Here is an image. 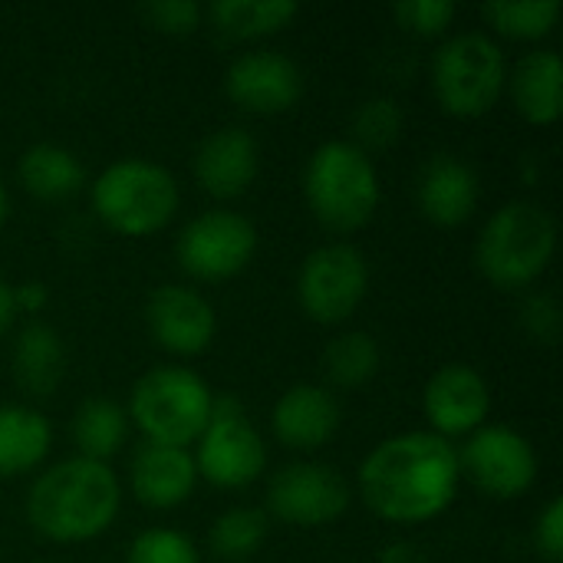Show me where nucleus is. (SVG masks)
Listing matches in <instances>:
<instances>
[{
	"instance_id": "nucleus-1",
	"label": "nucleus",
	"mask_w": 563,
	"mask_h": 563,
	"mask_svg": "<svg viewBox=\"0 0 563 563\" xmlns=\"http://www.w3.org/2000/svg\"><path fill=\"white\" fill-rule=\"evenodd\" d=\"M459 449L435 432H399L360 465V498L389 525H426L459 495Z\"/></svg>"
},
{
	"instance_id": "nucleus-2",
	"label": "nucleus",
	"mask_w": 563,
	"mask_h": 563,
	"mask_svg": "<svg viewBox=\"0 0 563 563\" xmlns=\"http://www.w3.org/2000/svg\"><path fill=\"white\" fill-rule=\"evenodd\" d=\"M119 511L122 485L115 472L79 455L49 465L26 492V521L53 544L96 541L115 525Z\"/></svg>"
},
{
	"instance_id": "nucleus-3",
	"label": "nucleus",
	"mask_w": 563,
	"mask_h": 563,
	"mask_svg": "<svg viewBox=\"0 0 563 563\" xmlns=\"http://www.w3.org/2000/svg\"><path fill=\"white\" fill-rule=\"evenodd\" d=\"M303 195L313 218L333 234H353L379 208L383 188L373 158L346 139L313 148L303 172Z\"/></svg>"
},
{
	"instance_id": "nucleus-4",
	"label": "nucleus",
	"mask_w": 563,
	"mask_h": 563,
	"mask_svg": "<svg viewBox=\"0 0 563 563\" xmlns=\"http://www.w3.org/2000/svg\"><path fill=\"white\" fill-rule=\"evenodd\" d=\"M96 218L122 238H148L178 214L181 191L175 175L152 158H119L89 188Z\"/></svg>"
},
{
	"instance_id": "nucleus-5",
	"label": "nucleus",
	"mask_w": 563,
	"mask_h": 563,
	"mask_svg": "<svg viewBox=\"0 0 563 563\" xmlns=\"http://www.w3.org/2000/svg\"><path fill=\"white\" fill-rule=\"evenodd\" d=\"M554 247V218L534 201H508L485 221L475 244V264L495 287L521 290L548 271Z\"/></svg>"
},
{
	"instance_id": "nucleus-6",
	"label": "nucleus",
	"mask_w": 563,
	"mask_h": 563,
	"mask_svg": "<svg viewBox=\"0 0 563 563\" xmlns=\"http://www.w3.org/2000/svg\"><path fill=\"white\" fill-rule=\"evenodd\" d=\"M214 393L188 366H155L142 373L129 393V426L145 442L191 449L211 419Z\"/></svg>"
},
{
	"instance_id": "nucleus-7",
	"label": "nucleus",
	"mask_w": 563,
	"mask_h": 563,
	"mask_svg": "<svg viewBox=\"0 0 563 563\" xmlns=\"http://www.w3.org/2000/svg\"><path fill=\"white\" fill-rule=\"evenodd\" d=\"M508 86L505 49L482 30L449 36L432 56V92L442 112L478 119L495 109Z\"/></svg>"
},
{
	"instance_id": "nucleus-8",
	"label": "nucleus",
	"mask_w": 563,
	"mask_h": 563,
	"mask_svg": "<svg viewBox=\"0 0 563 563\" xmlns=\"http://www.w3.org/2000/svg\"><path fill=\"white\" fill-rule=\"evenodd\" d=\"M195 445L198 478L221 492L247 488L267 468V445L238 396H214L211 419Z\"/></svg>"
},
{
	"instance_id": "nucleus-9",
	"label": "nucleus",
	"mask_w": 563,
	"mask_h": 563,
	"mask_svg": "<svg viewBox=\"0 0 563 563\" xmlns=\"http://www.w3.org/2000/svg\"><path fill=\"white\" fill-rule=\"evenodd\" d=\"M369 290V264L360 247L346 241L323 244L307 254L297 274L300 310L320 327L346 323Z\"/></svg>"
},
{
	"instance_id": "nucleus-10",
	"label": "nucleus",
	"mask_w": 563,
	"mask_h": 563,
	"mask_svg": "<svg viewBox=\"0 0 563 563\" xmlns=\"http://www.w3.org/2000/svg\"><path fill=\"white\" fill-rule=\"evenodd\" d=\"M257 251V228L238 211L211 208L191 218L175 244L178 264L195 280H231L238 277Z\"/></svg>"
},
{
	"instance_id": "nucleus-11",
	"label": "nucleus",
	"mask_w": 563,
	"mask_h": 563,
	"mask_svg": "<svg viewBox=\"0 0 563 563\" xmlns=\"http://www.w3.org/2000/svg\"><path fill=\"white\" fill-rule=\"evenodd\" d=\"M459 468L482 495L511 501L538 482V452L511 426H482L459 449Z\"/></svg>"
},
{
	"instance_id": "nucleus-12",
	"label": "nucleus",
	"mask_w": 563,
	"mask_h": 563,
	"mask_svg": "<svg viewBox=\"0 0 563 563\" xmlns=\"http://www.w3.org/2000/svg\"><path fill=\"white\" fill-rule=\"evenodd\" d=\"M350 482L323 462H294L274 472L267 485V508L277 521L297 528H323L346 515Z\"/></svg>"
},
{
	"instance_id": "nucleus-13",
	"label": "nucleus",
	"mask_w": 563,
	"mask_h": 563,
	"mask_svg": "<svg viewBox=\"0 0 563 563\" xmlns=\"http://www.w3.org/2000/svg\"><path fill=\"white\" fill-rule=\"evenodd\" d=\"M422 412L432 426L429 432L442 439H468L482 426H488L492 412V386L468 363L439 366L422 389Z\"/></svg>"
},
{
	"instance_id": "nucleus-14",
	"label": "nucleus",
	"mask_w": 563,
	"mask_h": 563,
	"mask_svg": "<svg viewBox=\"0 0 563 563\" xmlns=\"http://www.w3.org/2000/svg\"><path fill=\"white\" fill-rule=\"evenodd\" d=\"M152 340L175 356H201L218 336V313L195 287L162 284L145 300Z\"/></svg>"
},
{
	"instance_id": "nucleus-15",
	"label": "nucleus",
	"mask_w": 563,
	"mask_h": 563,
	"mask_svg": "<svg viewBox=\"0 0 563 563\" xmlns=\"http://www.w3.org/2000/svg\"><path fill=\"white\" fill-rule=\"evenodd\" d=\"M224 89L231 102L241 106L244 112L277 115L287 112L303 96V73L287 53L247 49L228 66Z\"/></svg>"
},
{
	"instance_id": "nucleus-16",
	"label": "nucleus",
	"mask_w": 563,
	"mask_h": 563,
	"mask_svg": "<svg viewBox=\"0 0 563 563\" xmlns=\"http://www.w3.org/2000/svg\"><path fill=\"white\" fill-rule=\"evenodd\" d=\"M261 168V148L257 139L241 129V125H228L211 132L208 139H201L195 158H191V172L198 178V185L221 201L241 198Z\"/></svg>"
},
{
	"instance_id": "nucleus-17",
	"label": "nucleus",
	"mask_w": 563,
	"mask_h": 563,
	"mask_svg": "<svg viewBox=\"0 0 563 563\" xmlns=\"http://www.w3.org/2000/svg\"><path fill=\"white\" fill-rule=\"evenodd\" d=\"M340 402L327 386L297 383L290 386L271 412V426L280 445L294 452H317L323 449L340 429Z\"/></svg>"
},
{
	"instance_id": "nucleus-18",
	"label": "nucleus",
	"mask_w": 563,
	"mask_h": 563,
	"mask_svg": "<svg viewBox=\"0 0 563 563\" xmlns=\"http://www.w3.org/2000/svg\"><path fill=\"white\" fill-rule=\"evenodd\" d=\"M129 485L145 508L155 511L181 508L198 485L195 455L188 449L142 442L129 462Z\"/></svg>"
},
{
	"instance_id": "nucleus-19",
	"label": "nucleus",
	"mask_w": 563,
	"mask_h": 563,
	"mask_svg": "<svg viewBox=\"0 0 563 563\" xmlns=\"http://www.w3.org/2000/svg\"><path fill=\"white\" fill-rule=\"evenodd\" d=\"M422 218L439 228H459L478 208V175L455 155H435L422 165L416 181Z\"/></svg>"
},
{
	"instance_id": "nucleus-20",
	"label": "nucleus",
	"mask_w": 563,
	"mask_h": 563,
	"mask_svg": "<svg viewBox=\"0 0 563 563\" xmlns=\"http://www.w3.org/2000/svg\"><path fill=\"white\" fill-rule=\"evenodd\" d=\"M511 99L531 125H554L563 112V63L558 49H531L511 69Z\"/></svg>"
},
{
	"instance_id": "nucleus-21",
	"label": "nucleus",
	"mask_w": 563,
	"mask_h": 563,
	"mask_svg": "<svg viewBox=\"0 0 563 563\" xmlns=\"http://www.w3.org/2000/svg\"><path fill=\"white\" fill-rule=\"evenodd\" d=\"M13 376H16V386L23 393L40 396V399L53 396L66 376L63 336L40 320L26 323L13 343Z\"/></svg>"
},
{
	"instance_id": "nucleus-22",
	"label": "nucleus",
	"mask_w": 563,
	"mask_h": 563,
	"mask_svg": "<svg viewBox=\"0 0 563 563\" xmlns=\"http://www.w3.org/2000/svg\"><path fill=\"white\" fill-rule=\"evenodd\" d=\"M53 449V426L30 406H0V478L33 472Z\"/></svg>"
},
{
	"instance_id": "nucleus-23",
	"label": "nucleus",
	"mask_w": 563,
	"mask_h": 563,
	"mask_svg": "<svg viewBox=\"0 0 563 563\" xmlns=\"http://www.w3.org/2000/svg\"><path fill=\"white\" fill-rule=\"evenodd\" d=\"M20 185L40 201H66L86 185V168L76 152L56 142H36L20 155Z\"/></svg>"
},
{
	"instance_id": "nucleus-24",
	"label": "nucleus",
	"mask_w": 563,
	"mask_h": 563,
	"mask_svg": "<svg viewBox=\"0 0 563 563\" xmlns=\"http://www.w3.org/2000/svg\"><path fill=\"white\" fill-rule=\"evenodd\" d=\"M129 439V416L112 399H86L73 416V445L79 459L102 462L115 459Z\"/></svg>"
},
{
	"instance_id": "nucleus-25",
	"label": "nucleus",
	"mask_w": 563,
	"mask_h": 563,
	"mask_svg": "<svg viewBox=\"0 0 563 563\" xmlns=\"http://www.w3.org/2000/svg\"><path fill=\"white\" fill-rule=\"evenodd\" d=\"M300 7L294 0H214L208 7L211 23L218 33L231 40H261L284 30Z\"/></svg>"
},
{
	"instance_id": "nucleus-26",
	"label": "nucleus",
	"mask_w": 563,
	"mask_h": 563,
	"mask_svg": "<svg viewBox=\"0 0 563 563\" xmlns=\"http://www.w3.org/2000/svg\"><path fill=\"white\" fill-rule=\"evenodd\" d=\"M323 363V376L340 386V389H360L366 386L376 373H379V363H383V353H379V343L373 333L366 330H346L340 336H333L320 356Z\"/></svg>"
},
{
	"instance_id": "nucleus-27",
	"label": "nucleus",
	"mask_w": 563,
	"mask_h": 563,
	"mask_svg": "<svg viewBox=\"0 0 563 563\" xmlns=\"http://www.w3.org/2000/svg\"><path fill=\"white\" fill-rule=\"evenodd\" d=\"M271 531V518L261 508H228L224 515L214 518L208 531V548L214 558L228 563L251 561Z\"/></svg>"
},
{
	"instance_id": "nucleus-28",
	"label": "nucleus",
	"mask_w": 563,
	"mask_h": 563,
	"mask_svg": "<svg viewBox=\"0 0 563 563\" xmlns=\"http://www.w3.org/2000/svg\"><path fill=\"white\" fill-rule=\"evenodd\" d=\"M482 16L501 36L544 40L561 20V3L558 0H492L482 7Z\"/></svg>"
},
{
	"instance_id": "nucleus-29",
	"label": "nucleus",
	"mask_w": 563,
	"mask_h": 563,
	"mask_svg": "<svg viewBox=\"0 0 563 563\" xmlns=\"http://www.w3.org/2000/svg\"><path fill=\"white\" fill-rule=\"evenodd\" d=\"M353 132H356V148H363L369 155V148H389L399 132H402V109L396 99L389 96H376V99H366L356 115H353Z\"/></svg>"
},
{
	"instance_id": "nucleus-30",
	"label": "nucleus",
	"mask_w": 563,
	"mask_h": 563,
	"mask_svg": "<svg viewBox=\"0 0 563 563\" xmlns=\"http://www.w3.org/2000/svg\"><path fill=\"white\" fill-rule=\"evenodd\" d=\"M125 563H201L198 548L175 528H148L132 538Z\"/></svg>"
},
{
	"instance_id": "nucleus-31",
	"label": "nucleus",
	"mask_w": 563,
	"mask_h": 563,
	"mask_svg": "<svg viewBox=\"0 0 563 563\" xmlns=\"http://www.w3.org/2000/svg\"><path fill=\"white\" fill-rule=\"evenodd\" d=\"M459 7L452 0H402L393 7L396 23L416 36H439L452 26Z\"/></svg>"
},
{
	"instance_id": "nucleus-32",
	"label": "nucleus",
	"mask_w": 563,
	"mask_h": 563,
	"mask_svg": "<svg viewBox=\"0 0 563 563\" xmlns=\"http://www.w3.org/2000/svg\"><path fill=\"white\" fill-rule=\"evenodd\" d=\"M139 13L158 30V33H172V36H181V33H191L201 20V7L191 3V0H155V3H145L139 7Z\"/></svg>"
},
{
	"instance_id": "nucleus-33",
	"label": "nucleus",
	"mask_w": 563,
	"mask_h": 563,
	"mask_svg": "<svg viewBox=\"0 0 563 563\" xmlns=\"http://www.w3.org/2000/svg\"><path fill=\"white\" fill-rule=\"evenodd\" d=\"M534 548L548 563H563V498H551L538 515Z\"/></svg>"
},
{
	"instance_id": "nucleus-34",
	"label": "nucleus",
	"mask_w": 563,
	"mask_h": 563,
	"mask_svg": "<svg viewBox=\"0 0 563 563\" xmlns=\"http://www.w3.org/2000/svg\"><path fill=\"white\" fill-rule=\"evenodd\" d=\"M521 317H525V327H528V333H531L534 340H541V343H554V340H558L561 310H558V303H554L551 297H544V294L531 297V300L525 303Z\"/></svg>"
},
{
	"instance_id": "nucleus-35",
	"label": "nucleus",
	"mask_w": 563,
	"mask_h": 563,
	"mask_svg": "<svg viewBox=\"0 0 563 563\" xmlns=\"http://www.w3.org/2000/svg\"><path fill=\"white\" fill-rule=\"evenodd\" d=\"M46 300H49V290L43 284H36V280H26V284L13 287V307H16V313H36V310L46 307Z\"/></svg>"
},
{
	"instance_id": "nucleus-36",
	"label": "nucleus",
	"mask_w": 563,
	"mask_h": 563,
	"mask_svg": "<svg viewBox=\"0 0 563 563\" xmlns=\"http://www.w3.org/2000/svg\"><path fill=\"white\" fill-rule=\"evenodd\" d=\"M379 563H426V554L412 541H389L379 551Z\"/></svg>"
},
{
	"instance_id": "nucleus-37",
	"label": "nucleus",
	"mask_w": 563,
	"mask_h": 563,
	"mask_svg": "<svg viewBox=\"0 0 563 563\" xmlns=\"http://www.w3.org/2000/svg\"><path fill=\"white\" fill-rule=\"evenodd\" d=\"M13 317H16V307H13V287L0 280V336L10 330Z\"/></svg>"
},
{
	"instance_id": "nucleus-38",
	"label": "nucleus",
	"mask_w": 563,
	"mask_h": 563,
	"mask_svg": "<svg viewBox=\"0 0 563 563\" xmlns=\"http://www.w3.org/2000/svg\"><path fill=\"white\" fill-rule=\"evenodd\" d=\"M7 214H10V195H7V185L0 181V224L7 221Z\"/></svg>"
},
{
	"instance_id": "nucleus-39",
	"label": "nucleus",
	"mask_w": 563,
	"mask_h": 563,
	"mask_svg": "<svg viewBox=\"0 0 563 563\" xmlns=\"http://www.w3.org/2000/svg\"><path fill=\"white\" fill-rule=\"evenodd\" d=\"M40 563H56V561H40Z\"/></svg>"
}]
</instances>
